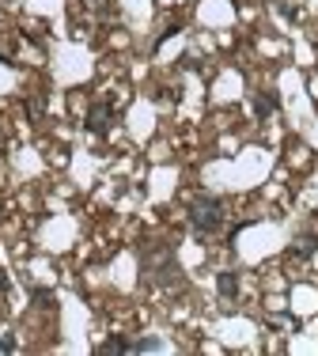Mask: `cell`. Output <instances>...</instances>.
<instances>
[{
	"instance_id": "3957f363",
	"label": "cell",
	"mask_w": 318,
	"mask_h": 356,
	"mask_svg": "<svg viewBox=\"0 0 318 356\" xmlns=\"http://www.w3.org/2000/svg\"><path fill=\"white\" fill-rule=\"evenodd\" d=\"M110 122H114L110 103H95L87 110V129L95 133V137H106V133H110Z\"/></svg>"
},
{
	"instance_id": "8992f818",
	"label": "cell",
	"mask_w": 318,
	"mask_h": 356,
	"mask_svg": "<svg viewBox=\"0 0 318 356\" xmlns=\"http://www.w3.org/2000/svg\"><path fill=\"white\" fill-rule=\"evenodd\" d=\"M254 110H258V118H269V114H277V95H269V91H262V95H254Z\"/></svg>"
},
{
	"instance_id": "ba28073f",
	"label": "cell",
	"mask_w": 318,
	"mask_h": 356,
	"mask_svg": "<svg viewBox=\"0 0 318 356\" xmlns=\"http://www.w3.org/2000/svg\"><path fill=\"white\" fill-rule=\"evenodd\" d=\"M129 353H163V341H156V337H137V341H129Z\"/></svg>"
},
{
	"instance_id": "52a82bcc",
	"label": "cell",
	"mask_w": 318,
	"mask_h": 356,
	"mask_svg": "<svg viewBox=\"0 0 318 356\" xmlns=\"http://www.w3.org/2000/svg\"><path fill=\"white\" fill-rule=\"evenodd\" d=\"M315 250H318V239H315V235H303V239H299L288 254H292V258H311Z\"/></svg>"
},
{
	"instance_id": "277c9868",
	"label": "cell",
	"mask_w": 318,
	"mask_h": 356,
	"mask_svg": "<svg viewBox=\"0 0 318 356\" xmlns=\"http://www.w3.org/2000/svg\"><path fill=\"white\" fill-rule=\"evenodd\" d=\"M216 288H220L224 300H235V292H239V273H231V269H228V273H220V277H216Z\"/></svg>"
},
{
	"instance_id": "6da1fadb",
	"label": "cell",
	"mask_w": 318,
	"mask_h": 356,
	"mask_svg": "<svg viewBox=\"0 0 318 356\" xmlns=\"http://www.w3.org/2000/svg\"><path fill=\"white\" fill-rule=\"evenodd\" d=\"M190 227L197 235H216L224 227V201L220 197H197L190 205Z\"/></svg>"
},
{
	"instance_id": "5b68a950",
	"label": "cell",
	"mask_w": 318,
	"mask_h": 356,
	"mask_svg": "<svg viewBox=\"0 0 318 356\" xmlns=\"http://www.w3.org/2000/svg\"><path fill=\"white\" fill-rule=\"evenodd\" d=\"M95 353L99 356H122V353H129V337H110V341H103Z\"/></svg>"
},
{
	"instance_id": "7a4b0ae2",
	"label": "cell",
	"mask_w": 318,
	"mask_h": 356,
	"mask_svg": "<svg viewBox=\"0 0 318 356\" xmlns=\"http://www.w3.org/2000/svg\"><path fill=\"white\" fill-rule=\"evenodd\" d=\"M144 269L156 284H174L178 281V261L171 247H144Z\"/></svg>"
}]
</instances>
